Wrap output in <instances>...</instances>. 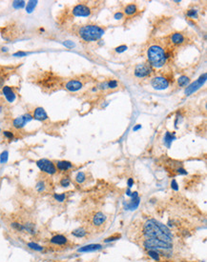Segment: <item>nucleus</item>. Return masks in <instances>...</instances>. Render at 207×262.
<instances>
[{"label":"nucleus","mask_w":207,"mask_h":262,"mask_svg":"<svg viewBox=\"0 0 207 262\" xmlns=\"http://www.w3.org/2000/svg\"><path fill=\"white\" fill-rule=\"evenodd\" d=\"M143 234L146 238H155L168 243L173 241V234L169 228L156 219L146 221L143 227Z\"/></svg>","instance_id":"nucleus-1"},{"label":"nucleus","mask_w":207,"mask_h":262,"mask_svg":"<svg viewBox=\"0 0 207 262\" xmlns=\"http://www.w3.org/2000/svg\"><path fill=\"white\" fill-rule=\"evenodd\" d=\"M167 52L159 45H152L147 50L149 64L154 68H161L167 61Z\"/></svg>","instance_id":"nucleus-2"},{"label":"nucleus","mask_w":207,"mask_h":262,"mask_svg":"<svg viewBox=\"0 0 207 262\" xmlns=\"http://www.w3.org/2000/svg\"><path fill=\"white\" fill-rule=\"evenodd\" d=\"M104 29L97 25H85L79 29L78 35L80 38L86 42H93L100 39L104 35Z\"/></svg>","instance_id":"nucleus-3"},{"label":"nucleus","mask_w":207,"mask_h":262,"mask_svg":"<svg viewBox=\"0 0 207 262\" xmlns=\"http://www.w3.org/2000/svg\"><path fill=\"white\" fill-rule=\"evenodd\" d=\"M143 246L146 250H171L173 248L172 243L164 242L155 238H146L143 241Z\"/></svg>","instance_id":"nucleus-4"},{"label":"nucleus","mask_w":207,"mask_h":262,"mask_svg":"<svg viewBox=\"0 0 207 262\" xmlns=\"http://www.w3.org/2000/svg\"><path fill=\"white\" fill-rule=\"evenodd\" d=\"M36 166L38 167L41 172L49 174V176H53L55 174L57 170L55 168V164L52 160L47 158H42L36 161Z\"/></svg>","instance_id":"nucleus-5"},{"label":"nucleus","mask_w":207,"mask_h":262,"mask_svg":"<svg viewBox=\"0 0 207 262\" xmlns=\"http://www.w3.org/2000/svg\"><path fill=\"white\" fill-rule=\"evenodd\" d=\"M153 67L149 63H140L137 64L135 68V71H134V74L137 77L139 78H144L147 77L149 75H151L153 74Z\"/></svg>","instance_id":"nucleus-6"},{"label":"nucleus","mask_w":207,"mask_h":262,"mask_svg":"<svg viewBox=\"0 0 207 262\" xmlns=\"http://www.w3.org/2000/svg\"><path fill=\"white\" fill-rule=\"evenodd\" d=\"M206 78H207V74H206V73H204L203 74H201L196 81L190 83V84L187 86L184 93L186 94V96H190V94H192L195 92H197V91L200 89L201 87L203 86V84L206 82Z\"/></svg>","instance_id":"nucleus-7"},{"label":"nucleus","mask_w":207,"mask_h":262,"mask_svg":"<svg viewBox=\"0 0 207 262\" xmlns=\"http://www.w3.org/2000/svg\"><path fill=\"white\" fill-rule=\"evenodd\" d=\"M33 119V115H31V113H25V115L18 116V117H16V118H14L13 120V127L14 129H17V130H19V129L24 128L26 126V124L29 123L30 121H32Z\"/></svg>","instance_id":"nucleus-8"},{"label":"nucleus","mask_w":207,"mask_h":262,"mask_svg":"<svg viewBox=\"0 0 207 262\" xmlns=\"http://www.w3.org/2000/svg\"><path fill=\"white\" fill-rule=\"evenodd\" d=\"M72 13L76 17H88L91 16V9L85 4H78L73 8Z\"/></svg>","instance_id":"nucleus-9"},{"label":"nucleus","mask_w":207,"mask_h":262,"mask_svg":"<svg viewBox=\"0 0 207 262\" xmlns=\"http://www.w3.org/2000/svg\"><path fill=\"white\" fill-rule=\"evenodd\" d=\"M151 85L154 89L162 91L169 87V81L165 77L162 76H156L151 80Z\"/></svg>","instance_id":"nucleus-10"},{"label":"nucleus","mask_w":207,"mask_h":262,"mask_svg":"<svg viewBox=\"0 0 207 262\" xmlns=\"http://www.w3.org/2000/svg\"><path fill=\"white\" fill-rule=\"evenodd\" d=\"M2 93L4 97L9 103H13L16 99V94L14 92V90L10 86H3L2 87Z\"/></svg>","instance_id":"nucleus-11"},{"label":"nucleus","mask_w":207,"mask_h":262,"mask_svg":"<svg viewBox=\"0 0 207 262\" xmlns=\"http://www.w3.org/2000/svg\"><path fill=\"white\" fill-rule=\"evenodd\" d=\"M82 87H83L82 82H80L79 80H75V79L69 80L66 84H65V89L68 90L69 92H73V93L81 90Z\"/></svg>","instance_id":"nucleus-12"},{"label":"nucleus","mask_w":207,"mask_h":262,"mask_svg":"<svg viewBox=\"0 0 207 262\" xmlns=\"http://www.w3.org/2000/svg\"><path fill=\"white\" fill-rule=\"evenodd\" d=\"M69 242V239L63 234H55L50 239V243L55 246H65Z\"/></svg>","instance_id":"nucleus-13"},{"label":"nucleus","mask_w":207,"mask_h":262,"mask_svg":"<svg viewBox=\"0 0 207 262\" xmlns=\"http://www.w3.org/2000/svg\"><path fill=\"white\" fill-rule=\"evenodd\" d=\"M33 118L38 120V121H45L49 118L48 113H46L44 108L42 107H37L34 109L33 113Z\"/></svg>","instance_id":"nucleus-14"},{"label":"nucleus","mask_w":207,"mask_h":262,"mask_svg":"<svg viewBox=\"0 0 207 262\" xmlns=\"http://www.w3.org/2000/svg\"><path fill=\"white\" fill-rule=\"evenodd\" d=\"M107 216L101 212H95V215L93 216V219H92V223L95 227H100L103 224L106 222Z\"/></svg>","instance_id":"nucleus-15"},{"label":"nucleus","mask_w":207,"mask_h":262,"mask_svg":"<svg viewBox=\"0 0 207 262\" xmlns=\"http://www.w3.org/2000/svg\"><path fill=\"white\" fill-rule=\"evenodd\" d=\"M55 168L59 172H67L73 169V163L68 160H58L55 163Z\"/></svg>","instance_id":"nucleus-16"},{"label":"nucleus","mask_w":207,"mask_h":262,"mask_svg":"<svg viewBox=\"0 0 207 262\" xmlns=\"http://www.w3.org/2000/svg\"><path fill=\"white\" fill-rule=\"evenodd\" d=\"M171 42L174 45H181L185 42V36L181 33H175L171 35Z\"/></svg>","instance_id":"nucleus-17"},{"label":"nucleus","mask_w":207,"mask_h":262,"mask_svg":"<svg viewBox=\"0 0 207 262\" xmlns=\"http://www.w3.org/2000/svg\"><path fill=\"white\" fill-rule=\"evenodd\" d=\"M102 248L101 244H89L79 248L78 251L79 253H88V252H95V251L100 250Z\"/></svg>","instance_id":"nucleus-18"},{"label":"nucleus","mask_w":207,"mask_h":262,"mask_svg":"<svg viewBox=\"0 0 207 262\" xmlns=\"http://www.w3.org/2000/svg\"><path fill=\"white\" fill-rule=\"evenodd\" d=\"M71 234L73 235V237H76V238H83L88 234V232H87L86 229H84L83 227H80V228H78V229L73 231L71 233Z\"/></svg>","instance_id":"nucleus-19"},{"label":"nucleus","mask_w":207,"mask_h":262,"mask_svg":"<svg viewBox=\"0 0 207 262\" xmlns=\"http://www.w3.org/2000/svg\"><path fill=\"white\" fill-rule=\"evenodd\" d=\"M139 201H140V198L139 197H137V198H135V199H131L129 201V202L127 203H124L125 205V210H136V209L139 207Z\"/></svg>","instance_id":"nucleus-20"},{"label":"nucleus","mask_w":207,"mask_h":262,"mask_svg":"<svg viewBox=\"0 0 207 262\" xmlns=\"http://www.w3.org/2000/svg\"><path fill=\"white\" fill-rule=\"evenodd\" d=\"M24 226V230L25 232H27L28 234L34 235L36 234V225L33 222H26L25 224H23Z\"/></svg>","instance_id":"nucleus-21"},{"label":"nucleus","mask_w":207,"mask_h":262,"mask_svg":"<svg viewBox=\"0 0 207 262\" xmlns=\"http://www.w3.org/2000/svg\"><path fill=\"white\" fill-rule=\"evenodd\" d=\"M47 189V184L44 179H39L36 184V190L37 193H44Z\"/></svg>","instance_id":"nucleus-22"},{"label":"nucleus","mask_w":207,"mask_h":262,"mask_svg":"<svg viewBox=\"0 0 207 262\" xmlns=\"http://www.w3.org/2000/svg\"><path fill=\"white\" fill-rule=\"evenodd\" d=\"M137 12V7L136 4H129L125 7L124 13L127 14V16H132V14L136 13Z\"/></svg>","instance_id":"nucleus-23"},{"label":"nucleus","mask_w":207,"mask_h":262,"mask_svg":"<svg viewBox=\"0 0 207 262\" xmlns=\"http://www.w3.org/2000/svg\"><path fill=\"white\" fill-rule=\"evenodd\" d=\"M175 135L174 134H171L170 132H167L165 135H164V143H165V145L169 148L171 146L172 142H173V140H175Z\"/></svg>","instance_id":"nucleus-24"},{"label":"nucleus","mask_w":207,"mask_h":262,"mask_svg":"<svg viewBox=\"0 0 207 262\" xmlns=\"http://www.w3.org/2000/svg\"><path fill=\"white\" fill-rule=\"evenodd\" d=\"M178 84L181 87H186L190 84V78L187 75H181L178 78Z\"/></svg>","instance_id":"nucleus-25"},{"label":"nucleus","mask_w":207,"mask_h":262,"mask_svg":"<svg viewBox=\"0 0 207 262\" xmlns=\"http://www.w3.org/2000/svg\"><path fill=\"white\" fill-rule=\"evenodd\" d=\"M86 179H87V176L84 172H78L75 177V180L78 184H83L86 181Z\"/></svg>","instance_id":"nucleus-26"},{"label":"nucleus","mask_w":207,"mask_h":262,"mask_svg":"<svg viewBox=\"0 0 207 262\" xmlns=\"http://www.w3.org/2000/svg\"><path fill=\"white\" fill-rule=\"evenodd\" d=\"M37 3H38L37 0H31V1H29L26 5V12L28 13H32L34 11V9H36Z\"/></svg>","instance_id":"nucleus-27"},{"label":"nucleus","mask_w":207,"mask_h":262,"mask_svg":"<svg viewBox=\"0 0 207 262\" xmlns=\"http://www.w3.org/2000/svg\"><path fill=\"white\" fill-rule=\"evenodd\" d=\"M27 247L33 251H36V252H43L44 251V247H42L41 245L37 244L36 242H28L27 243Z\"/></svg>","instance_id":"nucleus-28"},{"label":"nucleus","mask_w":207,"mask_h":262,"mask_svg":"<svg viewBox=\"0 0 207 262\" xmlns=\"http://www.w3.org/2000/svg\"><path fill=\"white\" fill-rule=\"evenodd\" d=\"M11 5H13V8L15 10H21L26 7V2L23 1V0H15V1H13Z\"/></svg>","instance_id":"nucleus-29"},{"label":"nucleus","mask_w":207,"mask_h":262,"mask_svg":"<svg viewBox=\"0 0 207 262\" xmlns=\"http://www.w3.org/2000/svg\"><path fill=\"white\" fill-rule=\"evenodd\" d=\"M53 198L55 199V201H57V202L59 203H62L64 202L65 200H66V197H67V195L65 193H53Z\"/></svg>","instance_id":"nucleus-30"},{"label":"nucleus","mask_w":207,"mask_h":262,"mask_svg":"<svg viewBox=\"0 0 207 262\" xmlns=\"http://www.w3.org/2000/svg\"><path fill=\"white\" fill-rule=\"evenodd\" d=\"M148 256H150L151 258H153L155 261H159L160 260V254L156 252V250H148Z\"/></svg>","instance_id":"nucleus-31"},{"label":"nucleus","mask_w":207,"mask_h":262,"mask_svg":"<svg viewBox=\"0 0 207 262\" xmlns=\"http://www.w3.org/2000/svg\"><path fill=\"white\" fill-rule=\"evenodd\" d=\"M59 185L63 188H67L71 185V179L68 176H64L60 179L59 181Z\"/></svg>","instance_id":"nucleus-32"},{"label":"nucleus","mask_w":207,"mask_h":262,"mask_svg":"<svg viewBox=\"0 0 207 262\" xmlns=\"http://www.w3.org/2000/svg\"><path fill=\"white\" fill-rule=\"evenodd\" d=\"M11 227L13 228L14 230L16 231V232H25L23 224H20L19 222H11Z\"/></svg>","instance_id":"nucleus-33"},{"label":"nucleus","mask_w":207,"mask_h":262,"mask_svg":"<svg viewBox=\"0 0 207 262\" xmlns=\"http://www.w3.org/2000/svg\"><path fill=\"white\" fill-rule=\"evenodd\" d=\"M8 159H9V152L3 151L2 153L0 154V163H1V164H5V163H7Z\"/></svg>","instance_id":"nucleus-34"},{"label":"nucleus","mask_w":207,"mask_h":262,"mask_svg":"<svg viewBox=\"0 0 207 262\" xmlns=\"http://www.w3.org/2000/svg\"><path fill=\"white\" fill-rule=\"evenodd\" d=\"M187 16L192 18V19H197L198 18V11L195 10V9H191L189 10L188 12H187Z\"/></svg>","instance_id":"nucleus-35"},{"label":"nucleus","mask_w":207,"mask_h":262,"mask_svg":"<svg viewBox=\"0 0 207 262\" xmlns=\"http://www.w3.org/2000/svg\"><path fill=\"white\" fill-rule=\"evenodd\" d=\"M107 84H108V89H111V90L117 89L118 87V83L115 79H111V80L107 81Z\"/></svg>","instance_id":"nucleus-36"},{"label":"nucleus","mask_w":207,"mask_h":262,"mask_svg":"<svg viewBox=\"0 0 207 262\" xmlns=\"http://www.w3.org/2000/svg\"><path fill=\"white\" fill-rule=\"evenodd\" d=\"M3 135L5 136V137H6L7 139H9V140L14 139V132H11V131H4V132H3Z\"/></svg>","instance_id":"nucleus-37"},{"label":"nucleus","mask_w":207,"mask_h":262,"mask_svg":"<svg viewBox=\"0 0 207 262\" xmlns=\"http://www.w3.org/2000/svg\"><path fill=\"white\" fill-rule=\"evenodd\" d=\"M118 238H120V234H115V235H112V237H110L108 238H106L104 242L105 243H109V242H112V241H115V240H117Z\"/></svg>","instance_id":"nucleus-38"},{"label":"nucleus","mask_w":207,"mask_h":262,"mask_svg":"<svg viewBox=\"0 0 207 262\" xmlns=\"http://www.w3.org/2000/svg\"><path fill=\"white\" fill-rule=\"evenodd\" d=\"M29 54H30V52H23V51H19V52H14V54L13 55V56H14V57H23V56H27Z\"/></svg>","instance_id":"nucleus-39"},{"label":"nucleus","mask_w":207,"mask_h":262,"mask_svg":"<svg viewBox=\"0 0 207 262\" xmlns=\"http://www.w3.org/2000/svg\"><path fill=\"white\" fill-rule=\"evenodd\" d=\"M63 45L66 48H68V49H72V48H74L75 46V44L73 42V41H71V40H65L64 42H63Z\"/></svg>","instance_id":"nucleus-40"},{"label":"nucleus","mask_w":207,"mask_h":262,"mask_svg":"<svg viewBox=\"0 0 207 262\" xmlns=\"http://www.w3.org/2000/svg\"><path fill=\"white\" fill-rule=\"evenodd\" d=\"M127 49H128V47L126 46V45H120V46H118V47H117L116 48V52H125V51H127Z\"/></svg>","instance_id":"nucleus-41"},{"label":"nucleus","mask_w":207,"mask_h":262,"mask_svg":"<svg viewBox=\"0 0 207 262\" xmlns=\"http://www.w3.org/2000/svg\"><path fill=\"white\" fill-rule=\"evenodd\" d=\"M171 188L174 190V191H179V184L176 179H172L171 181Z\"/></svg>","instance_id":"nucleus-42"},{"label":"nucleus","mask_w":207,"mask_h":262,"mask_svg":"<svg viewBox=\"0 0 207 262\" xmlns=\"http://www.w3.org/2000/svg\"><path fill=\"white\" fill-rule=\"evenodd\" d=\"M176 172H177L179 174H184V176L187 174V171L184 168H182V167H179V168H177L176 169Z\"/></svg>","instance_id":"nucleus-43"},{"label":"nucleus","mask_w":207,"mask_h":262,"mask_svg":"<svg viewBox=\"0 0 207 262\" xmlns=\"http://www.w3.org/2000/svg\"><path fill=\"white\" fill-rule=\"evenodd\" d=\"M97 87H98V89H100V90H106V89H108V84H107V81L101 82L100 84H99Z\"/></svg>","instance_id":"nucleus-44"},{"label":"nucleus","mask_w":207,"mask_h":262,"mask_svg":"<svg viewBox=\"0 0 207 262\" xmlns=\"http://www.w3.org/2000/svg\"><path fill=\"white\" fill-rule=\"evenodd\" d=\"M114 18H115V19H117V20H120V19H122V18H123V13H120V12H117V13H115V16H114Z\"/></svg>","instance_id":"nucleus-45"},{"label":"nucleus","mask_w":207,"mask_h":262,"mask_svg":"<svg viewBox=\"0 0 207 262\" xmlns=\"http://www.w3.org/2000/svg\"><path fill=\"white\" fill-rule=\"evenodd\" d=\"M134 183H135V181H134L133 178H129V179L127 180V185H128V188H131L132 186L134 185Z\"/></svg>","instance_id":"nucleus-46"},{"label":"nucleus","mask_w":207,"mask_h":262,"mask_svg":"<svg viewBox=\"0 0 207 262\" xmlns=\"http://www.w3.org/2000/svg\"><path fill=\"white\" fill-rule=\"evenodd\" d=\"M139 129H141V125L140 124H137V125H136V126L133 128V131L134 132H137V131H139Z\"/></svg>","instance_id":"nucleus-47"},{"label":"nucleus","mask_w":207,"mask_h":262,"mask_svg":"<svg viewBox=\"0 0 207 262\" xmlns=\"http://www.w3.org/2000/svg\"><path fill=\"white\" fill-rule=\"evenodd\" d=\"M1 52H9V49H8L7 47H2L1 48Z\"/></svg>","instance_id":"nucleus-48"},{"label":"nucleus","mask_w":207,"mask_h":262,"mask_svg":"<svg viewBox=\"0 0 207 262\" xmlns=\"http://www.w3.org/2000/svg\"><path fill=\"white\" fill-rule=\"evenodd\" d=\"M126 195H129V196H131L132 192H131V190H130V188H128V189H127V191H126Z\"/></svg>","instance_id":"nucleus-49"},{"label":"nucleus","mask_w":207,"mask_h":262,"mask_svg":"<svg viewBox=\"0 0 207 262\" xmlns=\"http://www.w3.org/2000/svg\"><path fill=\"white\" fill-rule=\"evenodd\" d=\"M0 131H1V130H0Z\"/></svg>","instance_id":"nucleus-50"}]
</instances>
